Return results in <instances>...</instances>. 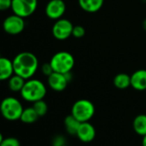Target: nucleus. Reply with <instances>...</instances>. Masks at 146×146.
<instances>
[{
    "label": "nucleus",
    "instance_id": "1",
    "mask_svg": "<svg viewBox=\"0 0 146 146\" xmlns=\"http://www.w3.org/2000/svg\"><path fill=\"white\" fill-rule=\"evenodd\" d=\"M14 74L24 80L31 79L39 68V61L34 54L23 51L17 54L12 60Z\"/></svg>",
    "mask_w": 146,
    "mask_h": 146
},
{
    "label": "nucleus",
    "instance_id": "2",
    "mask_svg": "<svg viewBox=\"0 0 146 146\" xmlns=\"http://www.w3.org/2000/svg\"><path fill=\"white\" fill-rule=\"evenodd\" d=\"M20 94L22 99L34 104L37 101L42 100L46 97V87L41 80L31 78L25 81Z\"/></svg>",
    "mask_w": 146,
    "mask_h": 146
},
{
    "label": "nucleus",
    "instance_id": "3",
    "mask_svg": "<svg viewBox=\"0 0 146 146\" xmlns=\"http://www.w3.org/2000/svg\"><path fill=\"white\" fill-rule=\"evenodd\" d=\"M22 103L14 97L3 98L0 104V113L4 119L9 121L20 120L23 111Z\"/></svg>",
    "mask_w": 146,
    "mask_h": 146
},
{
    "label": "nucleus",
    "instance_id": "4",
    "mask_svg": "<svg viewBox=\"0 0 146 146\" xmlns=\"http://www.w3.org/2000/svg\"><path fill=\"white\" fill-rule=\"evenodd\" d=\"M49 62L53 69V72L65 74L71 72L75 65V59L74 56L68 51H59L52 56Z\"/></svg>",
    "mask_w": 146,
    "mask_h": 146
},
{
    "label": "nucleus",
    "instance_id": "5",
    "mask_svg": "<svg viewBox=\"0 0 146 146\" xmlns=\"http://www.w3.org/2000/svg\"><path fill=\"white\" fill-rule=\"evenodd\" d=\"M96 113L94 104L88 99H78L71 107V114L79 122L89 121Z\"/></svg>",
    "mask_w": 146,
    "mask_h": 146
},
{
    "label": "nucleus",
    "instance_id": "6",
    "mask_svg": "<svg viewBox=\"0 0 146 146\" xmlns=\"http://www.w3.org/2000/svg\"><path fill=\"white\" fill-rule=\"evenodd\" d=\"M38 6V0H12L11 9L13 14L27 18L32 15Z\"/></svg>",
    "mask_w": 146,
    "mask_h": 146
},
{
    "label": "nucleus",
    "instance_id": "7",
    "mask_svg": "<svg viewBox=\"0 0 146 146\" xmlns=\"http://www.w3.org/2000/svg\"><path fill=\"white\" fill-rule=\"evenodd\" d=\"M73 24L67 19L57 20L52 28V36L58 40H65L72 35Z\"/></svg>",
    "mask_w": 146,
    "mask_h": 146
},
{
    "label": "nucleus",
    "instance_id": "8",
    "mask_svg": "<svg viewBox=\"0 0 146 146\" xmlns=\"http://www.w3.org/2000/svg\"><path fill=\"white\" fill-rule=\"evenodd\" d=\"M25 28L24 18L15 14L7 16L3 22V31L9 35L20 34Z\"/></svg>",
    "mask_w": 146,
    "mask_h": 146
},
{
    "label": "nucleus",
    "instance_id": "9",
    "mask_svg": "<svg viewBox=\"0 0 146 146\" xmlns=\"http://www.w3.org/2000/svg\"><path fill=\"white\" fill-rule=\"evenodd\" d=\"M66 10V5L64 0H50L45 8L46 15L52 20L61 19Z\"/></svg>",
    "mask_w": 146,
    "mask_h": 146
},
{
    "label": "nucleus",
    "instance_id": "10",
    "mask_svg": "<svg viewBox=\"0 0 146 146\" xmlns=\"http://www.w3.org/2000/svg\"><path fill=\"white\" fill-rule=\"evenodd\" d=\"M70 80L66 74H60L53 72L51 75L47 77V84L49 87L54 92H63L65 90Z\"/></svg>",
    "mask_w": 146,
    "mask_h": 146
},
{
    "label": "nucleus",
    "instance_id": "11",
    "mask_svg": "<svg viewBox=\"0 0 146 146\" xmlns=\"http://www.w3.org/2000/svg\"><path fill=\"white\" fill-rule=\"evenodd\" d=\"M76 136L83 143H90L96 139V130L89 121L81 122Z\"/></svg>",
    "mask_w": 146,
    "mask_h": 146
},
{
    "label": "nucleus",
    "instance_id": "12",
    "mask_svg": "<svg viewBox=\"0 0 146 146\" xmlns=\"http://www.w3.org/2000/svg\"><path fill=\"white\" fill-rule=\"evenodd\" d=\"M131 86L136 91H146V69H139L131 75Z\"/></svg>",
    "mask_w": 146,
    "mask_h": 146
},
{
    "label": "nucleus",
    "instance_id": "13",
    "mask_svg": "<svg viewBox=\"0 0 146 146\" xmlns=\"http://www.w3.org/2000/svg\"><path fill=\"white\" fill-rule=\"evenodd\" d=\"M14 74L12 61L6 57H0V81L9 80Z\"/></svg>",
    "mask_w": 146,
    "mask_h": 146
},
{
    "label": "nucleus",
    "instance_id": "14",
    "mask_svg": "<svg viewBox=\"0 0 146 146\" xmlns=\"http://www.w3.org/2000/svg\"><path fill=\"white\" fill-rule=\"evenodd\" d=\"M104 0H78L80 8L88 13H96L103 6Z\"/></svg>",
    "mask_w": 146,
    "mask_h": 146
},
{
    "label": "nucleus",
    "instance_id": "15",
    "mask_svg": "<svg viewBox=\"0 0 146 146\" xmlns=\"http://www.w3.org/2000/svg\"><path fill=\"white\" fill-rule=\"evenodd\" d=\"M133 127L134 132L139 136H145L146 135V115L140 114L138 115L133 122Z\"/></svg>",
    "mask_w": 146,
    "mask_h": 146
},
{
    "label": "nucleus",
    "instance_id": "16",
    "mask_svg": "<svg viewBox=\"0 0 146 146\" xmlns=\"http://www.w3.org/2000/svg\"><path fill=\"white\" fill-rule=\"evenodd\" d=\"M114 85L120 90L127 89L129 86H131V75L125 73L116 74L114 78Z\"/></svg>",
    "mask_w": 146,
    "mask_h": 146
},
{
    "label": "nucleus",
    "instance_id": "17",
    "mask_svg": "<svg viewBox=\"0 0 146 146\" xmlns=\"http://www.w3.org/2000/svg\"><path fill=\"white\" fill-rule=\"evenodd\" d=\"M64 123H65V127L67 133L72 136H76L81 122H79L72 115H69L65 118Z\"/></svg>",
    "mask_w": 146,
    "mask_h": 146
},
{
    "label": "nucleus",
    "instance_id": "18",
    "mask_svg": "<svg viewBox=\"0 0 146 146\" xmlns=\"http://www.w3.org/2000/svg\"><path fill=\"white\" fill-rule=\"evenodd\" d=\"M39 115L36 113V111L34 110V109L32 107H28L23 110L22 115H21V121H22L23 123L26 124H32L34 123L35 121H37V120L39 119Z\"/></svg>",
    "mask_w": 146,
    "mask_h": 146
},
{
    "label": "nucleus",
    "instance_id": "19",
    "mask_svg": "<svg viewBox=\"0 0 146 146\" xmlns=\"http://www.w3.org/2000/svg\"><path fill=\"white\" fill-rule=\"evenodd\" d=\"M26 80L22 78L19 75L13 74L9 80H8V86L10 91L14 92H20L25 84Z\"/></svg>",
    "mask_w": 146,
    "mask_h": 146
},
{
    "label": "nucleus",
    "instance_id": "20",
    "mask_svg": "<svg viewBox=\"0 0 146 146\" xmlns=\"http://www.w3.org/2000/svg\"><path fill=\"white\" fill-rule=\"evenodd\" d=\"M33 108L34 109V110L36 111V113L38 114V115L40 116H44L46 115V114L48 111V106L47 104L42 99L40 101H37L35 103H34L33 104Z\"/></svg>",
    "mask_w": 146,
    "mask_h": 146
},
{
    "label": "nucleus",
    "instance_id": "21",
    "mask_svg": "<svg viewBox=\"0 0 146 146\" xmlns=\"http://www.w3.org/2000/svg\"><path fill=\"white\" fill-rule=\"evenodd\" d=\"M84 35H85V29L83 26L77 25V26L73 27L71 36H73L76 38H83Z\"/></svg>",
    "mask_w": 146,
    "mask_h": 146
},
{
    "label": "nucleus",
    "instance_id": "22",
    "mask_svg": "<svg viewBox=\"0 0 146 146\" xmlns=\"http://www.w3.org/2000/svg\"><path fill=\"white\" fill-rule=\"evenodd\" d=\"M0 146H21V144L16 138L9 137V138H5L3 140Z\"/></svg>",
    "mask_w": 146,
    "mask_h": 146
},
{
    "label": "nucleus",
    "instance_id": "23",
    "mask_svg": "<svg viewBox=\"0 0 146 146\" xmlns=\"http://www.w3.org/2000/svg\"><path fill=\"white\" fill-rule=\"evenodd\" d=\"M66 145V140L65 136L63 135H56L53 137L52 140V146H63Z\"/></svg>",
    "mask_w": 146,
    "mask_h": 146
},
{
    "label": "nucleus",
    "instance_id": "24",
    "mask_svg": "<svg viewBox=\"0 0 146 146\" xmlns=\"http://www.w3.org/2000/svg\"><path fill=\"white\" fill-rule=\"evenodd\" d=\"M41 72H42V74H43L45 76H46V77H48L49 75H51V74L53 73V69H52V68L50 62L44 63V64L41 66Z\"/></svg>",
    "mask_w": 146,
    "mask_h": 146
},
{
    "label": "nucleus",
    "instance_id": "25",
    "mask_svg": "<svg viewBox=\"0 0 146 146\" xmlns=\"http://www.w3.org/2000/svg\"><path fill=\"white\" fill-rule=\"evenodd\" d=\"M12 0H0V10H7L9 9H11Z\"/></svg>",
    "mask_w": 146,
    "mask_h": 146
},
{
    "label": "nucleus",
    "instance_id": "26",
    "mask_svg": "<svg viewBox=\"0 0 146 146\" xmlns=\"http://www.w3.org/2000/svg\"><path fill=\"white\" fill-rule=\"evenodd\" d=\"M142 146H146V135L143 137V139H142Z\"/></svg>",
    "mask_w": 146,
    "mask_h": 146
},
{
    "label": "nucleus",
    "instance_id": "27",
    "mask_svg": "<svg viewBox=\"0 0 146 146\" xmlns=\"http://www.w3.org/2000/svg\"><path fill=\"white\" fill-rule=\"evenodd\" d=\"M142 26H143V28H144V30H145V31L146 32V19H145V20L143 21Z\"/></svg>",
    "mask_w": 146,
    "mask_h": 146
},
{
    "label": "nucleus",
    "instance_id": "28",
    "mask_svg": "<svg viewBox=\"0 0 146 146\" xmlns=\"http://www.w3.org/2000/svg\"><path fill=\"white\" fill-rule=\"evenodd\" d=\"M3 139H3V134L0 133V145L2 144V142H3Z\"/></svg>",
    "mask_w": 146,
    "mask_h": 146
},
{
    "label": "nucleus",
    "instance_id": "29",
    "mask_svg": "<svg viewBox=\"0 0 146 146\" xmlns=\"http://www.w3.org/2000/svg\"><path fill=\"white\" fill-rule=\"evenodd\" d=\"M63 146H69V145H63Z\"/></svg>",
    "mask_w": 146,
    "mask_h": 146
},
{
    "label": "nucleus",
    "instance_id": "30",
    "mask_svg": "<svg viewBox=\"0 0 146 146\" xmlns=\"http://www.w3.org/2000/svg\"><path fill=\"white\" fill-rule=\"evenodd\" d=\"M0 57H1V56H0Z\"/></svg>",
    "mask_w": 146,
    "mask_h": 146
},
{
    "label": "nucleus",
    "instance_id": "31",
    "mask_svg": "<svg viewBox=\"0 0 146 146\" xmlns=\"http://www.w3.org/2000/svg\"><path fill=\"white\" fill-rule=\"evenodd\" d=\"M145 92H146V91H145Z\"/></svg>",
    "mask_w": 146,
    "mask_h": 146
}]
</instances>
